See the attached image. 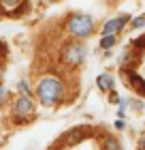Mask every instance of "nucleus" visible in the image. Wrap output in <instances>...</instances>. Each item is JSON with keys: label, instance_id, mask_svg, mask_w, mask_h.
<instances>
[{"label": "nucleus", "instance_id": "1", "mask_svg": "<svg viewBox=\"0 0 145 150\" xmlns=\"http://www.w3.org/2000/svg\"><path fill=\"white\" fill-rule=\"evenodd\" d=\"M36 94H39V99H41L43 105H53L64 97V86H62V81L58 77H51L49 75V77H43L39 81Z\"/></svg>", "mask_w": 145, "mask_h": 150}, {"label": "nucleus", "instance_id": "2", "mask_svg": "<svg viewBox=\"0 0 145 150\" xmlns=\"http://www.w3.org/2000/svg\"><path fill=\"white\" fill-rule=\"evenodd\" d=\"M92 30H94V19L90 15H73L68 19V32L79 39L92 35Z\"/></svg>", "mask_w": 145, "mask_h": 150}, {"label": "nucleus", "instance_id": "3", "mask_svg": "<svg viewBox=\"0 0 145 150\" xmlns=\"http://www.w3.org/2000/svg\"><path fill=\"white\" fill-rule=\"evenodd\" d=\"M85 45L83 43H71L66 45V50L62 52V62H64L66 67H77L81 60L85 58Z\"/></svg>", "mask_w": 145, "mask_h": 150}, {"label": "nucleus", "instance_id": "4", "mask_svg": "<svg viewBox=\"0 0 145 150\" xmlns=\"http://www.w3.org/2000/svg\"><path fill=\"white\" fill-rule=\"evenodd\" d=\"M122 73H124V77H126V81H128V84L134 88V92H141V94H145V79H143L141 75L134 71V69H124Z\"/></svg>", "mask_w": 145, "mask_h": 150}, {"label": "nucleus", "instance_id": "5", "mask_svg": "<svg viewBox=\"0 0 145 150\" xmlns=\"http://www.w3.org/2000/svg\"><path fill=\"white\" fill-rule=\"evenodd\" d=\"M13 112H15V116H28L34 112V103H32V99L30 97H26V94H22L17 101H15V105H13Z\"/></svg>", "mask_w": 145, "mask_h": 150}, {"label": "nucleus", "instance_id": "6", "mask_svg": "<svg viewBox=\"0 0 145 150\" xmlns=\"http://www.w3.org/2000/svg\"><path fill=\"white\" fill-rule=\"evenodd\" d=\"M85 135H88V131H85L83 127H75V129H71V131H68L64 137H62V142H64L66 146H75V144H79V142L83 139Z\"/></svg>", "mask_w": 145, "mask_h": 150}, {"label": "nucleus", "instance_id": "7", "mask_svg": "<svg viewBox=\"0 0 145 150\" xmlns=\"http://www.w3.org/2000/svg\"><path fill=\"white\" fill-rule=\"evenodd\" d=\"M128 15H122V17H117V19H109V22L105 24V28H102V35H117L122 28H124V24L128 22Z\"/></svg>", "mask_w": 145, "mask_h": 150}, {"label": "nucleus", "instance_id": "8", "mask_svg": "<svg viewBox=\"0 0 145 150\" xmlns=\"http://www.w3.org/2000/svg\"><path fill=\"white\" fill-rule=\"evenodd\" d=\"M96 84H98V88H100L102 92H111V88H113V75H109V73L98 75Z\"/></svg>", "mask_w": 145, "mask_h": 150}, {"label": "nucleus", "instance_id": "9", "mask_svg": "<svg viewBox=\"0 0 145 150\" xmlns=\"http://www.w3.org/2000/svg\"><path fill=\"white\" fill-rule=\"evenodd\" d=\"M102 150H122V146H120V142H117L115 137L107 135V137L102 139Z\"/></svg>", "mask_w": 145, "mask_h": 150}, {"label": "nucleus", "instance_id": "10", "mask_svg": "<svg viewBox=\"0 0 145 150\" xmlns=\"http://www.w3.org/2000/svg\"><path fill=\"white\" fill-rule=\"evenodd\" d=\"M115 41H117L115 35H102V39H100V47H102V50H109V47L115 45Z\"/></svg>", "mask_w": 145, "mask_h": 150}, {"label": "nucleus", "instance_id": "11", "mask_svg": "<svg viewBox=\"0 0 145 150\" xmlns=\"http://www.w3.org/2000/svg\"><path fill=\"white\" fill-rule=\"evenodd\" d=\"M0 2H2V6H4L9 13H13V11H15V6L24 4V0H0Z\"/></svg>", "mask_w": 145, "mask_h": 150}, {"label": "nucleus", "instance_id": "12", "mask_svg": "<svg viewBox=\"0 0 145 150\" xmlns=\"http://www.w3.org/2000/svg\"><path fill=\"white\" fill-rule=\"evenodd\" d=\"M132 45L137 47V50H143V47H145V35L139 37V39H134V41H132Z\"/></svg>", "mask_w": 145, "mask_h": 150}, {"label": "nucleus", "instance_id": "13", "mask_svg": "<svg viewBox=\"0 0 145 150\" xmlns=\"http://www.w3.org/2000/svg\"><path fill=\"white\" fill-rule=\"evenodd\" d=\"M132 26H134V28H141V26H145V15L134 17V19H132Z\"/></svg>", "mask_w": 145, "mask_h": 150}, {"label": "nucleus", "instance_id": "14", "mask_svg": "<svg viewBox=\"0 0 145 150\" xmlns=\"http://www.w3.org/2000/svg\"><path fill=\"white\" fill-rule=\"evenodd\" d=\"M19 90H22V94L30 97V90H28V86H26V81H22V84H19Z\"/></svg>", "mask_w": 145, "mask_h": 150}, {"label": "nucleus", "instance_id": "15", "mask_svg": "<svg viewBox=\"0 0 145 150\" xmlns=\"http://www.w3.org/2000/svg\"><path fill=\"white\" fill-rule=\"evenodd\" d=\"M109 101H111V103H117V101H120V97H117L115 92H111V94H109Z\"/></svg>", "mask_w": 145, "mask_h": 150}, {"label": "nucleus", "instance_id": "16", "mask_svg": "<svg viewBox=\"0 0 145 150\" xmlns=\"http://www.w3.org/2000/svg\"><path fill=\"white\" fill-rule=\"evenodd\" d=\"M139 150H145V137H141V142H139Z\"/></svg>", "mask_w": 145, "mask_h": 150}, {"label": "nucleus", "instance_id": "17", "mask_svg": "<svg viewBox=\"0 0 145 150\" xmlns=\"http://www.w3.org/2000/svg\"><path fill=\"white\" fill-rule=\"evenodd\" d=\"M2 97H4V88L0 86V99H2Z\"/></svg>", "mask_w": 145, "mask_h": 150}]
</instances>
